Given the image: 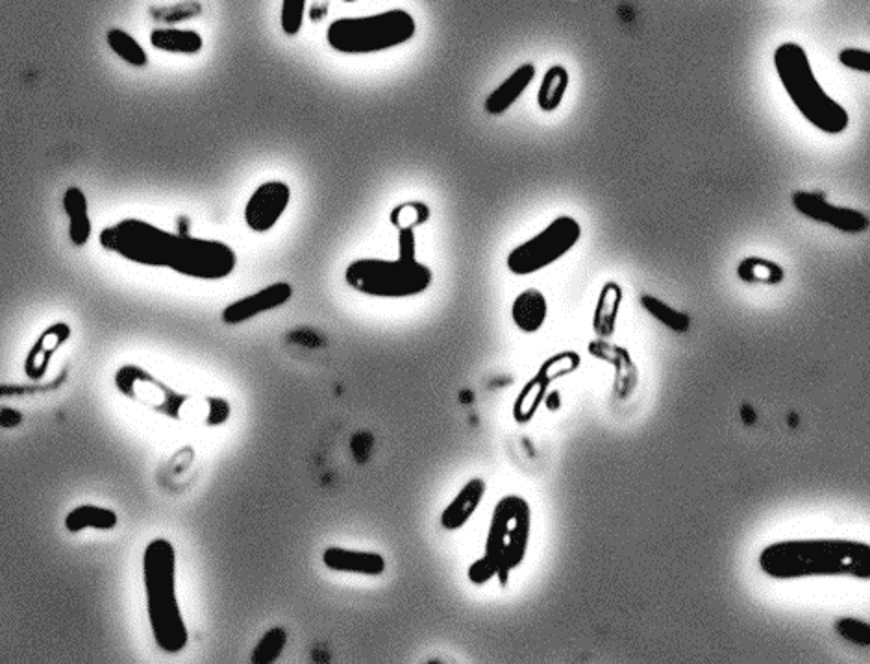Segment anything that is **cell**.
I'll list each match as a JSON object with an SVG mask.
<instances>
[{
    "instance_id": "cell-23",
    "label": "cell",
    "mask_w": 870,
    "mask_h": 664,
    "mask_svg": "<svg viewBox=\"0 0 870 664\" xmlns=\"http://www.w3.org/2000/svg\"><path fill=\"white\" fill-rule=\"evenodd\" d=\"M737 276L745 283H767L778 285L783 282L785 272L771 259L745 258L737 267Z\"/></svg>"
},
{
    "instance_id": "cell-16",
    "label": "cell",
    "mask_w": 870,
    "mask_h": 664,
    "mask_svg": "<svg viewBox=\"0 0 870 664\" xmlns=\"http://www.w3.org/2000/svg\"><path fill=\"white\" fill-rule=\"evenodd\" d=\"M535 74L537 69L534 63H522L521 67H517L500 86L491 91V95L485 99V111L495 117L504 115L517 100L521 99L524 91L532 86Z\"/></svg>"
},
{
    "instance_id": "cell-4",
    "label": "cell",
    "mask_w": 870,
    "mask_h": 664,
    "mask_svg": "<svg viewBox=\"0 0 870 664\" xmlns=\"http://www.w3.org/2000/svg\"><path fill=\"white\" fill-rule=\"evenodd\" d=\"M115 387L128 400L178 422L217 428L223 426L232 413V407L224 398L180 393L139 365L128 363L117 370Z\"/></svg>"
},
{
    "instance_id": "cell-18",
    "label": "cell",
    "mask_w": 870,
    "mask_h": 664,
    "mask_svg": "<svg viewBox=\"0 0 870 664\" xmlns=\"http://www.w3.org/2000/svg\"><path fill=\"white\" fill-rule=\"evenodd\" d=\"M63 210L69 219V239L75 246L87 245L93 224L87 213V198L80 187H69L63 195Z\"/></svg>"
},
{
    "instance_id": "cell-3",
    "label": "cell",
    "mask_w": 870,
    "mask_h": 664,
    "mask_svg": "<svg viewBox=\"0 0 870 664\" xmlns=\"http://www.w3.org/2000/svg\"><path fill=\"white\" fill-rule=\"evenodd\" d=\"M143 585L154 642L162 652H182L189 631L176 598V550L167 539L147 544L143 552Z\"/></svg>"
},
{
    "instance_id": "cell-8",
    "label": "cell",
    "mask_w": 870,
    "mask_h": 664,
    "mask_svg": "<svg viewBox=\"0 0 870 664\" xmlns=\"http://www.w3.org/2000/svg\"><path fill=\"white\" fill-rule=\"evenodd\" d=\"M532 537V507L519 494H508L498 500L487 537L485 555L498 568V581L508 583L511 570L519 568L528 554Z\"/></svg>"
},
{
    "instance_id": "cell-33",
    "label": "cell",
    "mask_w": 870,
    "mask_h": 664,
    "mask_svg": "<svg viewBox=\"0 0 870 664\" xmlns=\"http://www.w3.org/2000/svg\"><path fill=\"white\" fill-rule=\"evenodd\" d=\"M343 2H348V4H350V2H358V0H343Z\"/></svg>"
},
{
    "instance_id": "cell-7",
    "label": "cell",
    "mask_w": 870,
    "mask_h": 664,
    "mask_svg": "<svg viewBox=\"0 0 870 664\" xmlns=\"http://www.w3.org/2000/svg\"><path fill=\"white\" fill-rule=\"evenodd\" d=\"M348 287L374 298H411L426 293L434 272L408 256L398 259L363 258L352 261L345 271Z\"/></svg>"
},
{
    "instance_id": "cell-24",
    "label": "cell",
    "mask_w": 870,
    "mask_h": 664,
    "mask_svg": "<svg viewBox=\"0 0 870 664\" xmlns=\"http://www.w3.org/2000/svg\"><path fill=\"white\" fill-rule=\"evenodd\" d=\"M108 45H110V49L123 60V62L128 63V65H132V67H145L147 63H149V56H147V52L145 49L139 45V41H137L136 37L130 36L128 32L125 30H121V28H112L110 32H108Z\"/></svg>"
},
{
    "instance_id": "cell-6",
    "label": "cell",
    "mask_w": 870,
    "mask_h": 664,
    "mask_svg": "<svg viewBox=\"0 0 870 664\" xmlns=\"http://www.w3.org/2000/svg\"><path fill=\"white\" fill-rule=\"evenodd\" d=\"M417 23L406 10L345 17L328 26L326 41L341 54H374L395 49L413 39Z\"/></svg>"
},
{
    "instance_id": "cell-27",
    "label": "cell",
    "mask_w": 870,
    "mask_h": 664,
    "mask_svg": "<svg viewBox=\"0 0 870 664\" xmlns=\"http://www.w3.org/2000/svg\"><path fill=\"white\" fill-rule=\"evenodd\" d=\"M835 631L841 635V639L848 640L858 646H870V624L852 616H845L835 620Z\"/></svg>"
},
{
    "instance_id": "cell-11",
    "label": "cell",
    "mask_w": 870,
    "mask_h": 664,
    "mask_svg": "<svg viewBox=\"0 0 870 664\" xmlns=\"http://www.w3.org/2000/svg\"><path fill=\"white\" fill-rule=\"evenodd\" d=\"M291 200V189L284 182H265L261 184L245 206V224L256 234H265L273 230L282 215L286 213Z\"/></svg>"
},
{
    "instance_id": "cell-31",
    "label": "cell",
    "mask_w": 870,
    "mask_h": 664,
    "mask_svg": "<svg viewBox=\"0 0 870 664\" xmlns=\"http://www.w3.org/2000/svg\"><path fill=\"white\" fill-rule=\"evenodd\" d=\"M467 578H469V581H471L473 585H487L491 579L498 578V568L495 566V563L484 554L480 559H476L473 565L469 566V570H467Z\"/></svg>"
},
{
    "instance_id": "cell-19",
    "label": "cell",
    "mask_w": 870,
    "mask_h": 664,
    "mask_svg": "<svg viewBox=\"0 0 870 664\" xmlns=\"http://www.w3.org/2000/svg\"><path fill=\"white\" fill-rule=\"evenodd\" d=\"M150 45L156 50L171 54H199L204 47V41L195 30L156 28L150 34Z\"/></svg>"
},
{
    "instance_id": "cell-10",
    "label": "cell",
    "mask_w": 870,
    "mask_h": 664,
    "mask_svg": "<svg viewBox=\"0 0 870 664\" xmlns=\"http://www.w3.org/2000/svg\"><path fill=\"white\" fill-rule=\"evenodd\" d=\"M791 202L800 215L808 217L809 221L828 224L839 232L845 234H861L870 228V219L858 210L833 206L821 193H809V191H795L791 195Z\"/></svg>"
},
{
    "instance_id": "cell-20",
    "label": "cell",
    "mask_w": 870,
    "mask_h": 664,
    "mask_svg": "<svg viewBox=\"0 0 870 664\" xmlns=\"http://www.w3.org/2000/svg\"><path fill=\"white\" fill-rule=\"evenodd\" d=\"M117 522H119L117 513L108 507L91 504L78 505L65 517V529L69 533H80L84 529L110 531L117 526Z\"/></svg>"
},
{
    "instance_id": "cell-21",
    "label": "cell",
    "mask_w": 870,
    "mask_h": 664,
    "mask_svg": "<svg viewBox=\"0 0 870 664\" xmlns=\"http://www.w3.org/2000/svg\"><path fill=\"white\" fill-rule=\"evenodd\" d=\"M569 84H571L569 71L563 65H552L547 73H545V76H543L541 86H539V91H537V106H539V110L545 111V113H552V111L558 110L561 102L565 99V95H567Z\"/></svg>"
},
{
    "instance_id": "cell-22",
    "label": "cell",
    "mask_w": 870,
    "mask_h": 664,
    "mask_svg": "<svg viewBox=\"0 0 870 664\" xmlns=\"http://www.w3.org/2000/svg\"><path fill=\"white\" fill-rule=\"evenodd\" d=\"M622 291L617 283L609 282L598 298L593 328L600 337H611L615 333V324L621 308Z\"/></svg>"
},
{
    "instance_id": "cell-12",
    "label": "cell",
    "mask_w": 870,
    "mask_h": 664,
    "mask_svg": "<svg viewBox=\"0 0 870 664\" xmlns=\"http://www.w3.org/2000/svg\"><path fill=\"white\" fill-rule=\"evenodd\" d=\"M293 296V287L286 282L271 283L254 295L239 298L223 309V322L228 326H237L247 320L258 317L261 313L282 308Z\"/></svg>"
},
{
    "instance_id": "cell-29",
    "label": "cell",
    "mask_w": 870,
    "mask_h": 664,
    "mask_svg": "<svg viewBox=\"0 0 870 664\" xmlns=\"http://www.w3.org/2000/svg\"><path fill=\"white\" fill-rule=\"evenodd\" d=\"M306 0H282L280 26L286 36H297L304 23Z\"/></svg>"
},
{
    "instance_id": "cell-1",
    "label": "cell",
    "mask_w": 870,
    "mask_h": 664,
    "mask_svg": "<svg viewBox=\"0 0 870 664\" xmlns=\"http://www.w3.org/2000/svg\"><path fill=\"white\" fill-rule=\"evenodd\" d=\"M99 243L130 263L165 267L195 280H224L237 265L236 250L223 241L173 234L134 217L104 228Z\"/></svg>"
},
{
    "instance_id": "cell-5",
    "label": "cell",
    "mask_w": 870,
    "mask_h": 664,
    "mask_svg": "<svg viewBox=\"0 0 870 664\" xmlns=\"http://www.w3.org/2000/svg\"><path fill=\"white\" fill-rule=\"evenodd\" d=\"M774 69L787 97L811 126L828 136H839L845 132L850 124V115L822 89L813 73L808 52L802 45L793 41L782 43L774 50Z\"/></svg>"
},
{
    "instance_id": "cell-32",
    "label": "cell",
    "mask_w": 870,
    "mask_h": 664,
    "mask_svg": "<svg viewBox=\"0 0 870 664\" xmlns=\"http://www.w3.org/2000/svg\"><path fill=\"white\" fill-rule=\"evenodd\" d=\"M400 235H398V248H400V256H408V258H415L413 254H415V235H413V228H402V230H398Z\"/></svg>"
},
{
    "instance_id": "cell-13",
    "label": "cell",
    "mask_w": 870,
    "mask_h": 664,
    "mask_svg": "<svg viewBox=\"0 0 870 664\" xmlns=\"http://www.w3.org/2000/svg\"><path fill=\"white\" fill-rule=\"evenodd\" d=\"M71 337V328L65 322H56L49 326L45 332L41 333L38 341L28 350L25 361V374L38 382L47 372H49L50 363H52V354L62 348L67 339Z\"/></svg>"
},
{
    "instance_id": "cell-15",
    "label": "cell",
    "mask_w": 870,
    "mask_h": 664,
    "mask_svg": "<svg viewBox=\"0 0 870 664\" xmlns=\"http://www.w3.org/2000/svg\"><path fill=\"white\" fill-rule=\"evenodd\" d=\"M487 483L482 478L467 481L454 500L441 513V526L447 531H458L469 524L480 504L484 502Z\"/></svg>"
},
{
    "instance_id": "cell-17",
    "label": "cell",
    "mask_w": 870,
    "mask_h": 664,
    "mask_svg": "<svg viewBox=\"0 0 870 664\" xmlns=\"http://www.w3.org/2000/svg\"><path fill=\"white\" fill-rule=\"evenodd\" d=\"M547 296L539 289H526L515 298L511 306V319L515 326L524 333L539 332L547 322Z\"/></svg>"
},
{
    "instance_id": "cell-2",
    "label": "cell",
    "mask_w": 870,
    "mask_h": 664,
    "mask_svg": "<svg viewBox=\"0 0 870 664\" xmlns=\"http://www.w3.org/2000/svg\"><path fill=\"white\" fill-rule=\"evenodd\" d=\"M759 566L774 579L813 576L870 579V544L858 541L774 542L759 554Z\"/></svg>"
},
{
    "instance_id": "cell-26",
    "label": "cell",
    "mask_w": 870,
    "mask_h": 664,
    "mask_svg": "<svg viewBox=\"0 0 870 664\" xmlns=\"http://www.w3.org/2000/svg\"><path fill=\"white\" fill-rule=\"evenodd\" d=\"M287 633L284 628L269 629L263 637H261L258 646L252 652V663L269 664L274 663L286 648Z\"/></svg>"
},
{
    "instance_id": "cell-28",
    "label": "cell",
    "mask_w": 870,
    "mask_h": 664,
    "mask_svg": "<svg viewBox=\"0 0 870 664\" xmlns=\"http://www.w3.org/2000/svg\"><path fill=\"white\" fill-rule=\"evenodd\" d=\"M428 217H430L428 206H424L421 202H413V204H404L400 208H395V211L391 213V222L395 228L402 230V228L419 226L424 221H428Z\"/></svg>"
},
{
    "instance_id": "cell-25",
    "label": "cell",
    "mask_w": 870,
    "mask_h": 664,
    "mask_svg": "<svg viewBox=\"0 0 870 664\" xmlns=\"http://www.w3.org/2000/svg\"><path fill=\"white\" fill-rule=\"evenodd\" d=\"M641 306L647 311L648 315H652L658 322L665 324L672 332L685 333L689 330V326H691V319L685 313L672 309L669 304L661 302L656 296H641Z\"/></svg>"
},
{
    "instance_id": "cell-9",
    "label": "cell",
    "mask_w": 870,
    "mask_h": 664,
    "mask_svg": "<svg viewBox=\"0 0 870 664\" xmlns=\"http://www.w3.org/2000/svg\"><path fill=\"white\" fill-rule=\"evenodd\" d=\"M580 239V222L569 215H561L532 239L515 246L506 258V267L515 276H530L565 258Z\"/></svg>"
},
{
    "instance_id": "cell-14",
    "label": "cell",
    "mask_w": 870,
    "mask_h": 664,
    "mask_svg": "<svg viewBox=\"0 0 870 664\" xmlns=\"http://www.w3.org/2000/svg\"><path fill=\"white\" fill-rule=\"evenodd\" d=\"M323 563L328 570L360 574V576H382L386 572V559L376 552H358L348 548L332 546L324 550Z\"/></svg>"
},
{
    "instance_id": "cell-30",
    "label": "cell",
    "mask_w": 870,
    "mask_h": 664,
    "mask_svg": "<svg viewBox=\"0 0 870 664\" xmlns=\"http://www.w3.org/2000/svg\"><path fill=\"white\" fill-rule=\"evenodd\" d=\"M837 60L850 71L870 74V50L843 49L837 54Z\"/></svg>"
}]
</instances>
